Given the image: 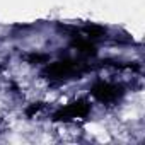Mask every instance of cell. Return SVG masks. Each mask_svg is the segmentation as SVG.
<instances>
[{
    "instance_id": "cell-1",
    "label": "cell",
    "mask_w": 145,
    "mask_h": 145,
    "mask_svg": "<svg viewBox=\"0 0 145 145\" xmlns=\"http://www.w3.org/2000/svg\"><path fill=\"white\" fill-rule=\"evenodd\" d=\"M79 72H80L79 63L72 61V60H63V61H56V63L48 65L46 70L43 72V75L48 79H65L68 75L79 74Z\"/></svg>"
},
{
    "instance_id": "cell-2",
    "label": "cell",
    "mask_w": 145,
    "mask_h": 145,
    "mask_svg": "<svg viewBox=\"0 0 145 145\" xmlns=\"http://www.w3.org/2000/svg\"><path fill=\"white\" fill-rule=\"evenodd\" d=\"M89 109H91V106L86 101H77V103H72L67 108L56 111L53 118L56 121H68L72 118H84V116H87Z\"/></svg>"
},
{
    "instance_id": "cell-3",
    "label": "cell",
    "mask_w": 145,
    "mask_h": 145,
    "mask_svg": "<svg viewBox=\"0 0 145 145\" xmlns=\"http://www.w3.org/2000/svg\"><path fill=\"white\" fill-rule=\"evenodd\" d=\"M92 96L103 103H111L121 96V87L108 84V82H99L92 87Z\"/></svg>"
},
{
    "instance_id": "cell-4",
    "label": "cell",
    "mask_w": 145,
    "mask_h": 145,
    "mask_svg": "<svg viewBox=\"0 0 145 145\" xmlns=\"http://www.w3.org/2000/svg\"><path fill=\"white\" fill-rule=\"evenodd\" d=\"M74 44H75V46H77V48H79L82 53H91V55H92V53L96 51V50H94V46H92L91 43H87V41H82V39L75 41Z\"/></svg>"
},
{
    "instance_id": "cell-5",
    "label": "cell",
    "mask_w": 145,
    "mask_h": 145,
    "mask_svg": "<svg viewBox=\"0 0 145 145\" xmlns=\"http://www.w3.org/2000/svg\"><path fill=\"white\" fill-rule=\"evenodd\" d=\"M87 34L91 38H101L104 34V29L103 27H97V26H91V27H87Z\"/></svg>"
},
{
    "instance_id": "cell-6",
    "label": "cell",
    "mask_w": 145,
    "mask_h": 145,
    "mask_svg": "<svg viewBox=\"0 0 145 145\" xmlns=\"http://www.w3.org/2000/svg\"><path fill=\"white\" fill-rule=\"evenodd\" d=\"M27 60H29L31 63H36V61H46V56H44V55H31Z\"/></svg>"
}]
</instances>
